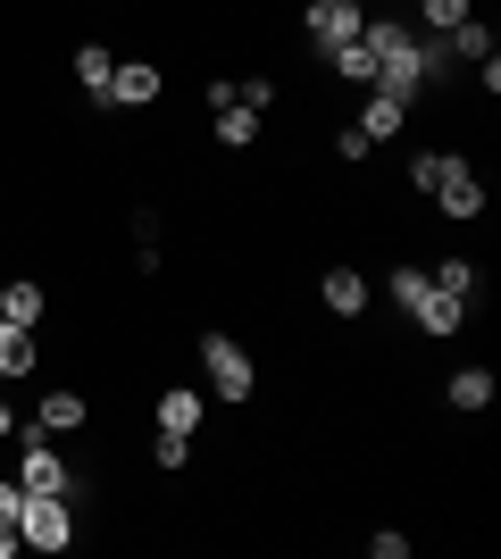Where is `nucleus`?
I'll return each mask as SVG.
<instances>
[{"mask_svg":"<svg viewBox=\"0 0 501 559\" xmlns=\"http://www.w3.org/2000/svg\"><path fill=\"white\" fill-rule=\"evenodd\" d=\"M192 359H201V376H210L217 409H251V401H260V359L242 350V334L201 326V334H192Z\"/></svg>","mask_w":501,"mask_h":559,"instance_id":"obj_1","label":"nucleus"},{"mask_svg":"<svg viewBox=\"0 0 501 559\" xmlns=\"http://www.w3.org/2000/svg\"><path fill=\"white\" fill-rule=\"evenodd\" d=\"M17 492H59V501H93V485H84V467L59 451V435H43V426H17Z\"/></svg>","mask_w":501,"mask_h":559,"instance_id":"obj_2","label":"nucleus"},{"mask_svg":"<svg viewBox=\"0 0 501 559\" xmlns=\"http://www.w3.org/2000/svg\"><path fill=\"white\" fill-rule=\"evenodd\" d=\"M427 201H434V217H443V226H477V217L493 210V185H485V167L468 159V151H452Z\"/></svg>","mask_w":501,"mask_h":559,"instance_id":"obj_3","label":"nucleus"},{"mask_svg":"<svg viewBox=\"0 0 501 559\" xmlns=\"http://www.w3.org/2000/svg\"><path fill=\"white\" fill-rule=\"evenodd\" d=\"M17 535H25V551H34V559H59V551H75V535H84V510L59 501V492H25Z\"/></svg>","mask_w":501,"mask_h":559,"instance_id":"obj_4","label":"nucleus"},{"mask_svg":"<svg viewBox=\"0 0 501 559\" xmlns=\"http://www.w3.org/2000/svg\"><path fill=\"white\" fill-rule=\"evenodd\" d=\"M359 25H368V0H301V50L310 59L359 43Z\"/></svg>","mask_w":501,"mask_h":559,"instance_id":"obj_5","label":"nucleus"},{"mask_svg":"<svg viewBox=\"0 0 501 559\" xmlns=\"http://www.w3.org/2000/svg\"><path fill=\"white\" fill-rule=\"evenodd\" d=\"M159 100H167V68L151 59V50H143V59H126V50H118V75H109V109H118V117H143V109H159Z\"/></svg>","mask_w":501,"mask_h":559,"instance_id":"obj_6","label":"nucleus"},{"mask_svg":"<svg viewBox=\"0 0 501 559\" xmlns=\"http://www.w3.org/2000/svg\"><path fill=\"white\" fill-rule=\"evenodd\" d=\"M318 309H326L334 326H359V318H368V276H359L351 259L318 267Z\"/></svg>","mask_w":501,"mask_h":559,"instance_id":"obj_7","label":"nucleus"},{"mask_svg":"<svg viewBox=\"0 0 501 559\" xmlns=\"http://www.w3.org/2000/svg\"><path fill=\"white\" fill-rule=\"evenodd\" d=\"M210 409H217V401L201 393V384H159V393H151V426H167V435H192V443H201Z\"/></svg>","mask_w":501,"mask_h":559,"instance_id":"obj_8","label":"nucleus"},{"mask_svg":"<svg viewBox=\"0 0 501 559\" xmlns=\"http://www.w3.org/2000/svg\"><path fill=\"white\" fill-rule=\"evenodd\" d=\"M68 75H75V93H84V109H109V75H118V50L100 43V34H84V43L68 50Z\"/></svg>","mask_w":501,"mask_h":559,"instance_id":"obj_9","label":"nucleus"},{"mask_svg":"<svg viewBox=\"0 0 501 559\" xmlns=\"http://www.w3.org/2000/svg\"><path fill=\"white\" fill-rule=\"evenodd\" d=\"M93 409H100V401H84V384H50V393L25 409V426H43V435H84Z\"/></svg>","mask_w":501,"mask_h":559,"instance_id":"obj_10","label":"nucleus"},{"mask_svg":"<svg viewBox=\"0 0 501 559\" xmlns=\"http://www.w3.org/2000/svg\"><path fill=\"white\" fill-rule=\"evenodd\" d=\"M0 318L43 334V326H50V284H43V276H25V267H17V276H0Z\"/></svg>","mask_w":501,"mask_h":559,"instance_id":"obj_11","label":"nucleus"},{"mask_svg":"<svg viewBox=\"0 0 501 559\" xmlns=\"http://www.w3.org/2000/svg\"><path fill=\"white\" fill-rule=\"evenodd\" d=\"M427 284L477 309V301H485V259H468V251H434V259H427Z\"/></svg>","mask_w":501,"mask_h":559,"instance_id":"obj_12","label":"nucleus"},{"mask_svg":"<svg viewBox=\"0 0 501 559\" xmlns=\"http://www.w3.org/2000/svg\"><path fill=\"white\" fill-rule=\"evenodd\" d=\"M409 117H418L409 100H393V93H377V84H368V93H359V117H351V126L384 151V142H402V134H409Z\"/></svg>","mask_w":501,"mask_h":559,"instance_id":"obj_13","label":"nucleus"},{"mask_svg":"<svg viewBox=\"0 0 501 559\" xmlns=\"http://www.w3.org/2000/svg\"><path fill=\"white\" fill-rule=\"evenodd\" d=\"M434 43H443V59H452V68H485V59H501V34L485 17H460L452 34H434Z\"/></svg>","mask_w":501,"mask_h":559,"instance_id":"obj_14","label":"nucleus"},{"mask_svg":"<svg viewBox=\"0 0 501 559\" xmlns=\"http://www.w3.org/2000/svg\"><path fill=\"white\" fill-rule=\"evenodd\" d=\"M493 401H501L493 368H452V376H443V409H460V418H485Z\"/></svg>","mask_w":501,"mask_h":559,"instance_id":"obj_15","label":"nucleus"},{"mask_svg":"<svg viewBox=\"0 0 501 559\" xmlns=\"http://www.w3.org/2000/svg\"><path fill=\"white\" fill-rule=\"evenodd\" d=\"M260 134H267V117H260V109H242V100H235V109H210V142L226 151V159L260 151Z\"/></svg>","mask_w":501,"mask_h":559,"instance_id":"obj_16","label":"nucleus"},{"mask_svg":"<svg viewBox=\"0 0 501 559\" xmlns=\"http://www.w3.org/2000/svg\"><path fill=\"white\" fill-rule=\"evenodd\" d=\"M34 368H43V334H34V326H9V318H0V384H25Z\"/></svg>","mask_w":501,"mask_h":559,"instance_id":"obj_17","label":"nucleus"},{"mask_svg":"<svg viewBox=\"0 0 501 559\" xmlns=\"http://www.w3.org/2000/svg\"><path fill=\"white\" fill-rule=\"evenodd\" d=\"M434 284H427V259H402V267H393V276H384V301H393V318H418V301H427Z\"/></svg>","mask_w":501,"mask_h":559,"instance_id":"obj_18","label":"nucleus"},{"mask_svg":"<svg viewBox=\"0 0 501 559\" xmlns=\"http://www.w3.org/2000/svg\"><path fill=\"white\" fill-rule=\"evenodd\" d=\"M151 476H192V435L151 426Z\"/></svg>","mask_w":501,"mask_h":559,"instance_id":"obj_19","label":"nucleus"},{"mask_svg":"<svg viewBox=\"0 0 501 559\" xmlns=\"http://www.w3.org/2000/svg\"><path fill=\"white\" fill-rule=\"evenodd\" d=\"M460 17H477V0H409V25H418V34H452Z\"/></svg>","mask_w":501,"mask_h":559,"instance_id":"obj_20","label":"nucleus"},{"mask_svg":"<svg viewBox=\"0 0 501 559\" xmlns=\"http://www.w3.org/2000/svg\"><path fill=\"white\" fill-rule=\"evenodd\" d=\"M334 159H343V167H368V159H377V142H368L351 117H343V126H334Z\"/></svg>","mask_w":501,"mask_h":559,"instance_id":"obj_21","label":"nucleus"},{"mask_svg":"<svg viewBox=\"0 0 501 559\" xmlns=\"http://www.w3.org/2000/svg\"><path fill=\"white\" fill-rule=\"evenodd\" d=\"M368 559H409V535L402 526H368Z\"/></svg>","mask_w":501,"mask_h":559,"instance_id":"obj_22","label":"nucleus"},{"mask_svg":"<svg viewBox=\"0 0 501 559\" xmlns=\"http://www.w3.org/2000/svg\"><path fill=\"white\" fill-rule=\"evenodd\" d=\"M17 426H25V409L9 401V384H0V443H17Z\"/></svg>","mask_w":501,"mask_h":559,"instance_id":"obj_23","label":"nucleus"},{"mask_svg":"<svg viewBox=\"0 0 501 559\" xmlns=\"http://www.w3.org/2000/svg\"><path fill=\"white\" fill-rule=\"evenodd\" d=\"M17 510H25V492H17V476H0V526H17Z\"/></svg>","mask_w":501,"mask_h":559,"instance_id":"obj_24","label":"nucleus"},{"mask_svg":"<svg viewBox=\"0 0 501 559\" xmlns=\"http://www.w3.org/2000/svg\"><path fill=\"white\" fill-rule=\"evenodd\" d=\"M25 551V535H17V526H0V559H17Z\"/></svg>","mask_w":501,"mask_h":559,"instance_id":"obj_25","label":"nucleus"}]
</instances>
